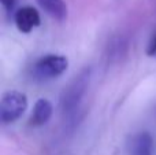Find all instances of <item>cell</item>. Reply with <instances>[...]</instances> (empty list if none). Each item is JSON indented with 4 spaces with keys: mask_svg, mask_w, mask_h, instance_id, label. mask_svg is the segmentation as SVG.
Returning <instances> with one entry per match:
<instances>
[{
    "mask_svg": "<svg viewBox=\"0 0 156 155\" xmlns=\"http://www.w3.org/2000/svg\"><path fill=\"white\" fill-rule=\"evenodd\" d=\"M89 81H90V69L86 67L81 70L63 89L60 95V109L65 115L73 117L76 114L86 92V88L89 87Z\"/></svg>",
    "mask_w": 156,
    "mask_h": 155,
    "instance_id": "obj_1",
    "label": "cell"
},
{
    "mask_svg": "<svg viewBox=\"0 0 156 155\" xmlns=\"http://www.w3.org/2000/svg\"><path fill=\"white\" fill-rule=\"evenodd\" d=\"M69 67V60L63 55L49 54L36 60L32 66V76L38 81H48L62 76Z\"/></svg>",
    "mask_w": 156,
    "mask_h": 155,
    "instance_id": "obj_2",
    "label": "cell"
},
{
    "mask_svg": "<svg viewBox=\"0 0 156 155\" xmlns=\"http://www.w3.org/2000/svg\"><path fill=\"white\" fill-rule=\"evenodd\" d=\"M27 109V98L19 91H7L0 100V118L3 124H12L23 115Z\"/></svg>",
    "mask_w": 156,
    "mask_h": 155,
    "instance_id": "obj_3",
    "label": "cell"
},
{
    "mask_svg": "<svg viewBox=\"0 0 156 155\" xmlns=\"http://www.w3.org/2000/svg\"><path fill=\"white\" fill-rule=\"evenodd\" d=\"M14 21H15L18 30L22 33H30L34 27L40 26L41 23L40 14L32 5H25V7L16 10L15 15H14Z\"/></svg>",
    "mask_w": 156,
    "mask_h": 155,
    "instance_id": "obj_4",
    "label": "cell"
},
{
    "mask_svg": "<svg viewBox=\"0 0 156 155\" xmlns=\"http://www.w3.org/2000/svg\"><path fill=\"white\" fill-rule=\"evenodd\" d=\"M130 155H152L154 154V140L148 132H138L132 136L129 142Z\"/></svg>",
    "mask_w": 156,
    "mask_h": 155,
    "instance_id": "obj_5",
    "label": "cell"
},
{
    "mask_svg": "<svg viewBox=\"0 0 156 155\" xmlns=\"http://www.w3.org/2000/svg\"><path fill=\"white\" fill-rule=\"evenodd\" d=\"M54 113V107H52L51 102L47 99L41 98L33 106V111L30 115V125L33 126H41L44 124H47L52 117Z\"/></svg>",
    "mask_w": 156,
    "mask_h": 155,
    "instance_id": "obj_6",
    "label": "cell"
},
{
    "mask_svg": "<svg viewBox=\"0 0 156 155\" xmlns=\"http://www.w3.org/2000/svg\"><path fill=\"white\" fill-rule=\"evenodd\" d=\"M40 7L56 21H65L67 18V5L65 0H36Z\"/></svg>",
    "mask_w": 156,
    "mask_h": 155,
    "instance_id": "obj_7",
    "label": "cell"
},
{
    "mask_svg": "<svg viewBox=\"0 0 156 155\" xmlns=\"http://www.w3.org/2000/svg\"><path fill=\"white\" fill-rule=\"evenodd\" d=\"M147 54H148V56H155L156 55V32L149 40V44L147 47Z\"/></svg>",
    "mask_w": 156,
    "mask_h": 155,
    "instance_id": "obj_8",
    "label": "cell"
},
{
    "mask_svg": "<svg viewBox=\"0 0 156 155\" xmlns=\"http://www.w3.org/2000/svg\"><path fill=\"white\" fill-rule=\"evenodd\" d=\"M2 2V5L5 8L7 11H11L15 5V0H0Z\"/></svg>",
    "mask_w": 156,
    "mask_h": 155,
    "instance_id": "obj_9",
    "label": "cell"
}]
</instances>
